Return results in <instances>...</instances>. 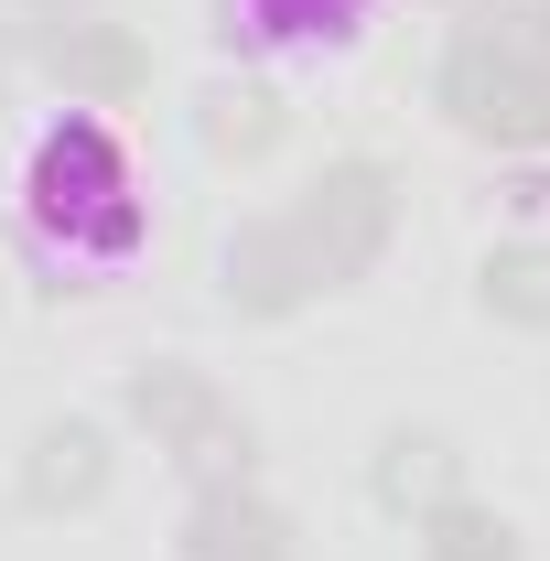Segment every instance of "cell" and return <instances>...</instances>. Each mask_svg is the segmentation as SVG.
Segmentation results:
<instances>
[{"label": "cell", "mask_w": 550, "mask_h": 561, "mask_svg": "<svg viewBox=\"0 0 550 561\" xmlns=\"http://www.w3.org/2000/svg\"><path fill=\"white\" fill-rule=\"evenodd\" d=\"M184 561H291V529H280L271 496H249V486H206L195 529H184Z\"/></svg>", "instance_id": "9c48e42d"}, {"label": "cell", "mask_w": 550, "mask_h": 561, "mask_svg": "<svg viewBox=\"0 0 550 561\" xmlns=\"http://www.w3.org/2000/svg\"><path fill=\"white\" fill-rule=\"evenodd\" d=\"M367 11L378 0H227V33H249L260 55H345Z\"/></svg>", "instance_id": "ba28073f"}, {"label": "cell", "mask_w": 550, "mask_h": 561, "mask_svg": "<svg viewBox=\"0 0 550 561\" xmlns=\"http://www.w3.org/2000/svg\"><path fill=\"white\" fill-rule=\"evenodd\" d=\"M485 313L550 335V249H540V238H507V249L485 260Z\"/></svg>", "instance_id": "8fae6325"}, {"label": "cell", "mask_w": 550, "mask_h": 561, "mask_svg": "<svg viewBox=\"0 0 550 561\" xmlns=\"http://www.w3.org/2000/svg\"><path fill=\"white\" fill-rule=\"evenodd\" d=\"M432 98L454 108V130H465V140L550 151V87L529 66H507L496 44H475V33H454V55H443V76H432Z\"/></svg>", "instance_id": "277c9868"}, {"label": "cell", "mask_w": 550, "mask_h": 561, "mask_svg": "<svg viewBox=\"0 0 550 561\" xmlns=\"http://www.w3.org/2000/svg\"><path fill=\"white\" fill-rule=\"evenodd\" d=\"M216 280H227V302H238V313H302V302L324 291L313 260H302V238H291V216H249V227L227 238Z\"/></svg>", "instance_id": "5b68a950"}, {"label": "cell", "mask_w": 550, "mask_h": 561, "mask_svg": "<svg viewBox=\"0 0 550 561\" xmlns=\"http://www.w3.org/2000/svg\"><path fill=\"white\" fill-rule=\"evenodd\" d=\"M443 496H465V465H454V443H443V432H389V443H378V507H400V518H432Z\"/></svg>", "instance_id": "30bf717a"}, {"label": "cell", "mask_w": 550, "mask_h": 561, "mask_svg": "<svg viewBox=\"0 0 550 561\" xmlns=\"http://www.w3.org/2000/svg\"><path fill=\"white\" fill-rule=\"evenodd\" d=\"M421 551L432 561H518V529H507L496 507H475V496H443V507L421 518Z\"/></svg>", "instance_id": "7c38bea8"}, {"label": "cell", "mask_w": 550, "mask_h": 561, "mask_svg": "<svg viewBox=\"0 0 550 561\" xmlns=\"http://www.w3.org/2000/svg\"><path fill=\"white\" fill-rule=\"evenodd\" d=\"M44 76L66 87V108H108V98H130L151 76V55L119 22H66V33H44Z\"/></svg>", "instance_id": "52a82bcc"}, {"label": "cell", "mask_w": 550, "mask_h": 561, "mask_svg": "<svg viewBox=\"0 0 550 561\" xmlns=\"http://www.w3.org/2000/svg\"><path fill=\"white\" fill-rule=\"evenodd\" d=\"M108 496V432L98 421H44L33 454H22V507L66 518V507H98Z\"/></svg>", "instance_id": "8992f818"}, {"label": "cell", "mask_w": 550, "mask_h": 561, "mask_svg": "<svg viewBox=\"0 0 550 561\" xmlns=\"http://www.w3.org/2000/svg\"><path fill=\"white\" fill-rule=\"evenodd\" d=\"M119 411H130L140 432H151V454H173L184 476H206V486H238V476H249V421H238V400L216 389L206 367H130Z\"/></svg>", "instance_id": "7a4b0ae2"}, {"label": "cell", "mask_w": 550, "mask_h": 561, "mask_svg": "<svg viewBox=\"0 0 550 561\" xmlns=\"http://www.w3.org/2000/svg\"><path fill=\"white\" fill-rule=\"evenodd\" d=\"M475 44H496L507 66L550 87V0H475Z\"/></svg>", "instance_id": "5bb4252c"}, {"label": "cell", "mask_w": 550, "mask_h": 561, "mask_svg": "<svg viewBox=\"0 0 550 561\" xmlns=\"http://www.w3.org/2000/svg\"><path fill=\"white\" fill-rule=\"evenodd\" d=\"M291 216V238H302V260H313V280L335 291V280H356L378 249H389V227H400V173L389 162H324L313 173V195L302 206H280Z\"/></svg>", "instance_id": "3957f363"}, {"label": "cell", "mask_w": 550, "mask_h": 561, "mask_svg": "<svg viewBox=\"0 0 550 561\" xmlns=\"http://www.w3.org/2000/svg\"><path fill=\"white\" fill-rule=\"evenodd\" d=\"M271 140H280V98L271 87H216L206 98V151L216 162H260Z\"/></svg>", "instance_id": "4fadbf2b"}, {"label": "cell", "mask_w": 550, "mask_h": 561, "mask_svg": "<svg viewBox=\"0 0 550 561\" xmlns=\"http://www.w3.org/2000/svg\"><path fill=\"white\" fill-rule=\"evenodd\" d=\"M22 249L66 280H98L140 249V195H130V151L98 108H55L33 151H22Z\"/></svg>", "instance_id": "6da1fadb"}]
</instances>
